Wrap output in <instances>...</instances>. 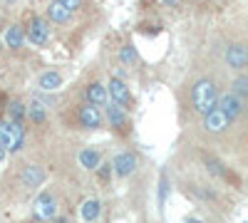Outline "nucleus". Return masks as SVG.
<instances>
[{
  "label": "nucleus",
  "mask_w": 248,
  "mask_h": 223,
  "mask_svg": "<svg viewBox=\"0 0 248 223\" xmlns=\"http://www.w3.org/2000/svg\"><path fill=\"white\" fill-rule=\"evenodd\" d=\"M25 37H30L32 45H47L50 43V25L45 23L43 17H32L30 25H28Z\"/></svg>",
  "instance_id": "obj_4"
},
{
  "label": "nucleus",
  "mask_w": 248,
  "mask_h": 223,
  "mask_svg": "<svg viewBox=\"0 0 248 223\" xmlns=\"http://www.w3.org/2000/svg\"><path fill=\"white\" fill-rule=\"evenodd\" d=\"M90 223H97V221H90Z\"/></svg>",
  "instance_id": "obj_30"
},
{
  "label": "nucleus",
  "mask_w": 248,
  "mask_h": 223,
  "mask_svg": "<svg viewBox=\"0 0 248 223\" xmlns=\"http://www.w3.org/2000/svg\"><path fill=\"white\" fill-rule=\"evenodd\" d=\"M167 176H161V189H159V204H164V198H167Z\"/></svg>",
  "instance_id": "obj_23"
},
{
  "label": "nucleus",
  "mask_w": 248,
  "mask_h": 223,
  "mask_svg": "<svg viewBox=\"0 0 248 223\" xmlns=\"http://www.w3.org/2000/svg\"><path fill=\"white\" fill-rule=\"evenodd\" d=\"M137 59H139V55H137V50H134L132 45H124V47L119 50V62H122L124 67L137 65Z\"/></svg>",
  "instance_id": "obj_20"
},
{
  "label": "nucleus",
  "mask_w": 248,
  "mask_h": 223,
  "mask_svg": "<svg viewBox=\"0 0 248 223\" xmlns=\"http://www.w3.org/2000/svg\"><path fill=\"white\" fill-rule=\"evenodd\" d=\"M99 211H102V206H99L97 198H90V201H85V204H82V218H85L87 223L94 221V218L99 216Z\"/></svg>",
  "instance_id": "obj_19"
},
{
  "label": "nucleus",
  "mask_w": 248,
  "mask_h": 223,
  "mask_svg": "<svg viewBox=\"0 0 248 223\" xmlns=\"http://www.w3.org/2000/svg\"><path fill=\"white\" fill-rule=\"evenodd\" d=\"M109 99L114 104H119L122 109H127L132 104V94H129V87L122 82L119 77H112L109 79Z\"/></svg>",
  "instance_id": "obj_6"
},
{
  "label": "nucleus",
  "mask_w": 248,
  "mask_h": 223,
  "mask_svg": "<svg viewBox=\"0 0 248 223\" xmlns=\"http://www.w3.org/2000/svg\"><path fill=\"white\" fill-rule=\"evenodd\" d=\"M107 119H109V127H114L117 132H124V129H127V124H129L127 109H122L114 102H109V107H107Z\"/></svg>",
  "instance_id": "obj_12"
},
{
  "label": "nucleus",
  "mask_w": 248,
  "mask_h": 223,
  "mask_svg": "<svg viewBox=\"0 0 248 223\" xmlns=\"http://www.w3.org/2000/svg\"><path fill=\"white\" fill-rule=\"evenodd\" d=\"M231 121L226 119V114L221 112V109H214V112H209V114H203V129L206 132H211V134H221V132H226V127H229Z\"/></svg>",
  "instance_id": "obj_8"
},
{
  "label": "nucleus",
  "mask_w": 248,
  "mask_h": 223,
  "mask_svg": "<svg viewBox=\"0 0 248 223\" xmlns=\"http://www.w3.org/2000/svg\"><path fill=\"white\" fill-rule=\"evenodd\" d=\"M47 15H50L52 23H67L70 15H72V10H70V8H65V5L60 3V0H52L50 8H47Z\"/></svg>",
  "instance_id": "obj_16"
},
{
  "label": "nucleus",
  "mask_w": 248,
  "mask_h": 223,
  "mask_svg": "<svg viewBox=\"0 0 248 223\" xmlns=\"http://www.w3.org/2000/svg\"><path fill=\"white\" fill-rule=\"evenodd\" d=\"M233 94L236 97H241V99H246L248 97V77L246 74H241L236 82H233Z\"/></svg>",
  "instance_id": "obj_21"
},
{
  "label": "nucleus",
  "mask_w": 248,
  "mask_h": 223,
  "mask_svg": "<svg viewBox=\"0 0 248 223\" xmlns=\"http://www.w3.org/2000/svg\"><path fill=\"white\" fill-rule=\"evenodd\" d=\"M25 114L30 117V121H35V124H43V121L47 119V109H45V104L40 102V99H32L30 107L25 109Z\"/></svg>",
  "instance_id": "obj_17"
},
{
  "label": "nucleus",
  "mask_w": 248,
  "mask_h": 223,
  "mask_svg": "<svg viewBox=\"0 0 248 223\" xmlns=\"http://www.w3.org/2000/svg\"><path fill=\"white\" fill-rule=\"evenodd\" d=\"M45 169L43 166H37V164H28L23 171H20V184H23L25 189H37V186H43V181H45Z\"/></svg>",
  "instance_id": "obj_7"
},
{
  "label": "nucleus",
  "mask_w": 248,
  "mask_h": 223,
  "mask_svg": "<svg viewBox=\"0 0 248 223\" xmlns=\"http://www.w3.org/2000/svg\"><path fill=\"white\" fill-rule=\"evenodd\" d=\"M112 166H114L117 176H132V174L137 171V156L129 154V151H122V154L114 156Z\"/></svg>",
  "instance_id": "obj_9"
},
{
  "label": "nucleus",
  "mask_w": 248,
  "mask_h": 223,
  "mask_svg": "<svg viewBox=\"0 0 248 223\" xmlns=\"http://www.w3.org/2000/svg\"><path fill=\"white\" fill-rule=\"evenodd\" d=\"M79 124L85 127V129H97L102 124V114L97 109V104H85V107H79Z\"/></svg>",
  "instance_id": "obj_10"
},
{
  "label": "nucleus",
  "mask_w": 248,
  "mask_h": 223,
  "mask_svg": "<svg viewBox=\"0 0 248 223\" xmlns=\"http://www.w3.org/2000/svg\"><path fill=\"white\" fill-rule=\"evenodd\" d=\"M60 3L65 5V8H70V10H77L82 5V0H60Z\"/></svg>",
  "instance_id": "obj_24"
},
{
  "label": "nucleus",
  "mask_w": 248,
  "mask_h": 223,
  "mask_svg": "<svg viewBox=\"0 0 248 223\" xmlns=\"http://www.w3.org/2000/svg\"><path fill=\"white\" fill-rule=\"evenodd\" d=\"M55 223H70V218H52Z\"/></svg>",
  "instance_id": "obj_27"
},
{
  "label": "nucleus",
  "mask_w": 248,
  "mask_h": 223,
  "mask_svg": "<svg viewBox=\"0 0 248 223\" xmlns=\"http://www.w3.org/2000/svg\"><path fill=\"white\" fill-rule=\"evenodd\" d=\"M99 166H102V164H99ZM109 174H112V169H109V164H105V166H102V174H99V176H102V181H107V178H109Z\"/></svg>",
  "instance_id": "obj_25"
},
{
  "label": "nucleus",
  "mask_w": 248,
  "mask_h": 223,
  "mask_svg": "<svg viewBox=\"0 0 248 223\" xmlns=\"http://www.w3.org/2000/svg\"><path fill=\"white\" fill-rule=\"evenodd\" d=\"M3 161H5V149L0 147V164H3Z\"/></svg>",
  "instance_id": "obj_26"
},
{
  "label": "nucleus",
  "mask_w": 248,
  "mask_h": 223,
  "mask_svg": "<svg viewBox=\"0 0 248 223\" xmlns=\"http://www.w3.org/2000/svg\"><path fill=\"white\" fill-rule=\"evenodd\" d=\"M186 223H201V221H196V218H191V221H186Z\"/></svg>",
  "instance_id": "obj_28"
},
{
  "label": "nucleus",
  "mask_w": 248,
  "mask_h": 223,
  "mask_svg": "<svg viewBox=\"0 0 248 223\" xmlns=\"http://www.w3.org/2000/svg\"><path fill=\"white\" fill-rule=\"evenodd\" d=\"M226 62H229V67H233V70H243L248 65V50H246V45H231L229 52H226Z\"/></svg>",
  "instance_id": "obj_11"
},
{
  "label": "nucleus",
  "mask_w": 248,
  "mask_h": 223,
  "mask_svg": "<svg viewBox=\"0 0 248 223\" xmlns=\"http://www.w3.org/2000/svg\"><path fill=\"white\" fill-rule=\"evenodd\" d=\"M3 40H5V45H8V47L17 50V47H23V43H25V30L20 28V25H10V28L5 30Z\"/></svg>",
  "instance_id": "obj_14"
},
{
  "label": "nucleus",
  "mask_w": 248,
  "mask_h": 223,
  "mask_svg": "<svg viewBox=\"0 0 248 223\" xmlns=\"http://www.w3.org/2000/svg\"><path fill=\"white\" fill-rule=\"evenodd\" d=\"M87 99H90V104H107V87L90 85L87 87Z\"/></svg>",
  "instance_id": "obj_18"
},
{
  "label": "nucleus",
  "mask_w": 248,
  "mask_h": 223,
  "mask_svg": "<svg viewBox=\"0 0 248 223\" xmlns=\"http://www.w3.org/2000/svg\"><path fill=\"white\" fill-rule=\"evenodd\" d=\"M216 102H218V92H216L214 79L203 77V79H199V82L191 87V104H194V109L201 117L214 112L216 109Z\"/></svg>",
  "instance_id": "obj_1"
},
{
  "label": "nucleus",
  "mask_w": 248,
  "mask_h": 223,
  "mask_svg": "<svg viewBox=\"0 0 248 223\" xmlns=\"http://www.w3.org/2000/svg\"><path fill=\"white\" fill-rule=\"evenodd\" d=\"M25 144V127L23 121H0V147H3L5 151H20Z\"/></svg>",
  "instance_id": "obj_2"
},
{
  "label": "nucleus",
  "mask_w": 248,
  "mask_h": 223,
  "mask_svg": "<svg viewBox=\"0 0 248 223\" xmlns=\"http://www.w3.org/2000/svg\"><path fill=\"white\" fill-rule=\"evenodd\" d=\"M216 109H221V112L226 114V119L233 121L236 117H241V114H243V99H241V97H236L233 92H229V94L218 97Z\"/></svg>",
  "instance_id": "obj_3"
},
{
  "label": "nucleus",
  "mask_w": 248,
  "mask_h": 223,
  "mask_svg": "<svg viewBox=\"0 0 248 223\" xmlns=\"http://www.w3.org/2000/svg\"><path fill=\"white\" fill-rule=\"evenodd\" d=\"M37 87L43 89V92H55V89H60L62 87V74L60 72H45V74H40V79H37Z\"/></svg>",
  "instance_id": "obj_13"
},
{
  "label": "nucleus",
  "mask_w": 248,
  "mask_h": 223,
  "mask_svg": "<svg viewBox=\"0 0 248 223\" xmlns=\"http://www.w3.org/2000/svg\"><path fill=\"white\" fill-rule=\"evenodd\" d=\"M8 112H10V117H13L15 121H23V117H25V104H23V102H10Z\"/></svg>",
  "instance_id": "obj_22"
},
{
  "label": "nucleus",
  "mask_w": 248,
  "mask_h": 223,
  "mask_svg": "<svg viewBox=\"0 0 248 223\" xmlns=\"http://www.w3.org/2000/svg\"><path fill=\"white\" fill-rule=\"evenodd\" d=\"M5 3H15V0H5Z\"/></svg>",
  "instance_id": "obj_29"
},
{
  "label": "nucleus",
  "mask_w": 248,
  "mask_h": 223,
  "mask_svg": "<svg viewBox=\"0 0 248 223\" xmlns=\"http://www.w3.org/2000/svg\"><path fill=\"white\" fill-rule=\"evenodd\" d=\"M32 211H35V216L40 221H52L57 216V201H55V196L52 193H40L37 201H35V206H32Z\"/></svg>",
  "instance_id": "obj_5"
},
{
  "label": "nucleus",
  "mask_w": 248,
  "mask_h": 223,
  "mask_svg": "<svg viewBox=\"0 0 248 223\" xmlns=\"http://www.w3.org/2000/svg\"><path fill=\"white\" fill-rule=\"evenodd\" d=\"M102 164V159H99V151L94 149H82L79 151V166L82 169H87V171H97Z\"/></svg>",
  "instance_id": "obj_15"
}]
</instances>
